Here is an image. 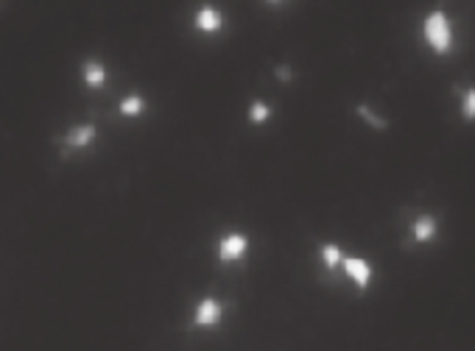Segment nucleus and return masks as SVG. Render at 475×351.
Wrapping results in <instances>:
<instances>
[{
	"instance_id": "obj_1",
	"label": "nucleus",
	"mask_w": 475,
	"mask_h": 351,
	"mask_svg": "<svg viewBox=\"0 0 475 351\" xmlns=\"http://www.w3.org/2000/svg\"><path fill=\"white\" fill-rule=\"evenodd\" d=\"M423 40L436 56H442V59L450 56L456 34H453V23H450V17L445 11H430L423 20Z\"/></svg>"
},
{
	"instance_id": "obj_2",
	"label": "nucleus",
	"mask_w": 475,
	"mask_h": 351,
	"mask_svg": "<svg viewBox=\"0 0 475 351\" xmlns=\"http://www.w3.org/2000/svg\"><path fill=\"white\" fill-rule=\"evenodd\" d=\"M252 251V240L246 231H224L218 237V246H216V257L221 265H235L240 260H246Z\"/></svg>"
},
{
	"instance_id": "obj_3",
	"label": "nucleus",
	"mask_w": 475,
	"mask_h": 351,
	"mask_svg": "<svg viewBox=\"0 0 475 351\" xmlns=\"http://www.w3.org/2000/svg\"><path fill=\"white\" fill-rule=\"evenodd\" d=\"M224 321V304L216 296H201L193 307V326L196 329H216Z\"/></svg>"
},
{
	"instance_id": "obj_4",
	"label": "nucleus",
	"mask_w": 475,
	"mask_h": 351,
	"mask_svg": "<svg viewBox=\"0 0 475 351\" xmlns=\"http://www.w3.org/2000/svg\"><path fill=\"white\" fill-rule=\"evenodd\" d=\"M341 270H344V276L364 293V290H369V284H372V276H375V267L369 260H364V257H344V263H341Z\"/></svg>"
},
{
	"instance_id": "obj_5",
	"label": "nucleus",
	"mask_w": 475,
	"mask_h": 351,
	"mask_svg": "<svg viewBox=\"0 0 475 351\" xmlns=\"http://www.w3.org/2000/svg\"><path fill=\"white\" fill-rule=\"evenodd\" d=\"M193 28L199 34H207V37L218 34V31H224V14L213 3H201L196 8V14H193Z\"/></svg>"
},
{
	"instance_id": "obj_6",
	"label": "nucleus",
	"mask_w": 475,
	"mask_h": 351,
	"mask_svg": "<svg viewBox=\"0 0 475 351\" xmlns=\"http://www.w3.org/2000/svg\"><path fill=\"white\" fill-rule=\"evenodd\" d=\"M95 139H98V126L95 123H79V126L67 129V134L62 137V145L70 148V151H82V148H90Z\"/></svg>"
},
{
	"instance_id": "obj_7",
	"label": "nucleus",
	"mask_w": 475,
	"mask_h": 351,
	"mask_svg": "<svg viewBox=\"0 0 475 351\" xmlns=\"http://www.w3.org/2000/svg\"><path fill=\"white\" fill-rule=\"evenodd\" d=\"M436 237H439V220H436V215H430V212L417 215L414 223H411V240L417 246H430Z\"/></svg>"
},
{
	"instance_id": "obj_8",
	"label": "nucleus",
	"mask_w": 475,
	"mask_h": 351,
	"mask_svg": "<svg viewBox=\"0 0 475 351\" xmlns=\"http://www.w3.org/2000/svg\"><path fill=\"white\" fill-rule=\"evenodd\" d=\"M106 79H109V73H106L104 62H98V59H84L82 62V81H84L87 89H104Z\"/></svg>"
},
{
	"instance_id": "obj_9",
	"label": "nucleus",
	"mask_w": 475,
	"mask_h": 351,
	"mask_svg": "<svg viewBox=\"0 0 475 351\" xmlns=\"http://www.w3.org/2000/svg\"><path fill=\"white\" fill-rule=\"evenodd\" d=\"M145 109H148V100L142 98L140 92H129V95H123V98L118 100V115H121V117H126V120L142 117V115H145Z\"/></svg>"
},
{
	"instance_id": "obj_10",
	"label": "nucleus",
	"mask_w": 475,
	"mask_h": 351,
	"mask_svg": "<svg viewBox=\"0 0 475 351\" xmlns=\"http://www.w3.org/2000/svg\"><path fill=\"white\" fill-rule=\"evenodd\" d=\"M459 92V115L464 123H475V84L470 87H456Z\"/></svg>"
},
{
	"instance_id": "obj_11",
	"label": "nucleus",
	"mask_w": 475,
	"mask_h": 351,
	"mask_svg": "<svg viewBox=\"0 0 475 351\" xmlns=\"http://www.w3.org/2000/svg\"><path fill=\"white\" fill-rule=\"evenodd\" d=\"M344 251H341V246L338 243H322L319 246V260L325 265V270H338L341 263H344Z\"/></svg>"
},
{
	"instance_id": "obj_12",
	"label": "nucleus",
	"mask_w": 475,
	"mask_h": 351,
	"mask_svg": "<svg viewBox=\"0 0 475 351\" xmlns=\"http://www.w3.org/2000/svg\"><path fill=\"white\" fill-rule=\"evenodd\" d=\"M246 117H249V123H252V126H263V123H269V120L274 117V109H272L266 100L255 98V100L249 103V112H246Z\"/></svg>"
},
{
	"instance_id": "obj_13",
	"label": "nucleus",
	"mask_w": 475,
	"mask_h": 351,
	"mask_svg": "<svg viewBox=\"0 0 475 351\" xmlns=\"http://www.w3.org/2000/svg\"><path fill=\"white\" fill-rule=\"evenodd\" d=\"M355 112H358V117H364V120H367V126H369V129H375V132H386V129H389V120H386V117H380L378 112H372V109H369V103H358V106H355Z\"/></svg>"
},
{
	"instance_id": "obj_14",
	"label": "nucleus",
	"mask_w": 475,
	"mask_h": 351,
	"mask_svg": "<svg viewBox=\"0 0 475 351\" xmlns=\"http://www.w3.org/2000/svg\"><path fill=\"white\" fill-rule=\"evenodd\" d=\"M277 76H280V79H283V81H291V67H277Z\"/></svg>"
}]
</instances>
